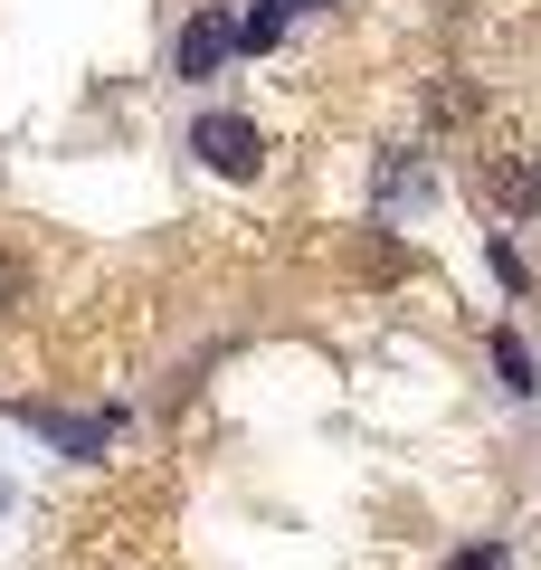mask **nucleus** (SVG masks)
<instances>
[{"instance_id":"obj_1","label":"nucleus","mask_w":541,"mask_h":570,"mask_svg":"<svg viewBox=\"0 0 541 570\" xmlns=\"http://www.w3.org/2000/svg\"><path fill=\"white\" fill-rule=\"evenodd\" d=\"M190 163H200L209 181H257V171H266V134H257V115H228V105L190 115Z\"/></svg>"},{"instance_id":"obj_2","label":"nucleus","mask_w":541,"mask_h":570,"mask_svg":"<svg viewBox=\"0 0 541 570\" xmlns=\"http://www.w3.org/2000/svg\"><path fill=\"white\" fill-rule=\"evenodd\" d=\"M238 58V20H228L219 0H200V10H190V20H180V39H171V77H219V67Z\"/></svg>"},{"instance_id":"obj_3","label":"nucleus","mask_w":541,"mask_h":570,"mask_svg":"<svg viewBox=\"0 0 541 570\" xmlns=\"http://www.w3.org/2000/svg\"><path fill=\"white\" fill-rule=\"evenodd\" d=\"M381 209L390 219H419V209H437V163L427 153H381Z\"/></svg>"},{"instance_id":"obj_4","label":"nucleus","mask_w":541,"mask_h":570,"mask_svg":"<svg viewBox=\"0 0 541 570\" xmlns=\"http://www.w3.org/2000/svg\"><path fill=\"white\" fill-rule=\"evenodd\" d=\"M352 266L371 285H390V276H409L419 257H409V238H390V219H371V228H352Z\"/></svg>"},{"instance_id":"obj_5","label":"nucleus","mask_w":541,"mask_h":570,"mask_svg":"<svg viewBox=\"0 0 541 570\" xmlns=\"http://www.w3.org/2000/svg\"><path fill=\"white\" fill-rule=\"evenodd\" d=\"M484 181H494L503 209H541V153H494V163H484Z\"/></svg>"},{"instance_id":"obj_6","label":"nucleus","mask_w":541,"mask_h":570,"mask_svg":"<svg viewBox=\"0 0 541 570\" xmlns=\"http://www.w3.org/2000/svg\"><path fill=\"white\" fill-rule=\"evenodd\" d=\"M494 371H503V390H513V400H532V352H522V333H494Z\"/></svg>"},{"instance_id":"obj_7","label":"nucleus","mask_w":541,"mask_h":570,"mask_svg":"<svg viewBox=\"0 0 541 570\" xmlns=\"http://www.w3.org/2000/svg\"><path fill=\"white\" fill-rule=\"evenodd\" d=\"M437 570H513V542H503V532H484V542H465V551H446Z\"/></svg>"},{"instance_id":"obj_8","label":"nucleus","mask_w":541,"mask_h":570,"mask_svg":"<svg viewBox=\"0 0 541 570\" xmlns=\"http://www.w3.org/2000/svg\"><path fill=\"white\" fill-rule=\"evenodd\" d=\"M475 86H465V77H437V96H427V115H437V124H465V115H475Z\"/></svg>"},{"instance_id":"obj_9","label":"nucleus","mask_w":541,"mask_h":570,"mask_svg":"<svg viewBox=\"0 0 541 570\" xmlns=\"http://www.w3.org/2000/svg\"><path fill=\"white\" fill-rule=\"evenodd\" d=\"M10 305H29V257L0 247V314H10Z\"/></svg>"},{"instance_id":"obj_10","label":"nucleus","mask_w":541,"mask_h":570,"mask_svg":"<svg viewBox=\"0 0 541 570\" xmlns=\"http://www.w3.org/2000/svg\"><path fill=\"white\" fill-rule=\"evenodd\" d=\"M276 10H304V0H276Z\"/></svg>"},{"instance_id":"obj_11","label":"nucleus","mask_w":541,"mask_h":570,"mask_svg":"<svg viewBox=\"0 0 541 570\" xmlns=\"http://www.w3.org/2000/svg\"><path fill=\"white\" fill-rule=\"evenodd\" d=\"M0 504H10V485H0Z\"/></svg>"}]
</instances>
